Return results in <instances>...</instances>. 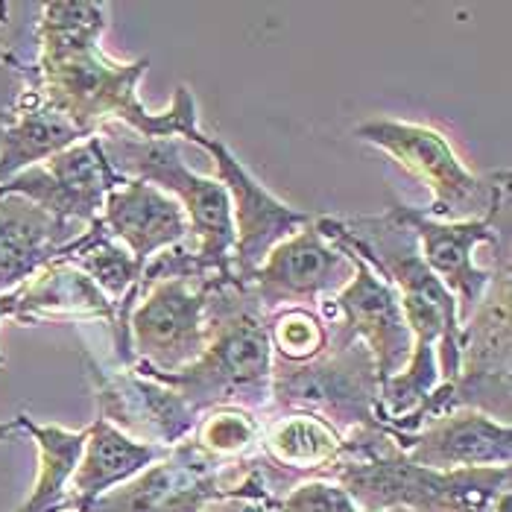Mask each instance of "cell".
I'll return each instance as SVG.
<instances>
[{"instance_id": "f546056e", "label": "cell", "mask_w": 512, "mask_h": 512, "mask_svg": "<svg viewBox=\"0 0 512 512\" xmlns=\"http://www.w3.org/2000/svg\"><path fill=\"white\" fill-rule=\"evenodd\" d=\"M9 314H12V296L6 293V296H0V322L9 319ZM0 366H6V357L3 355H0Z\"/></svg>"}, {"instance_id": "ffe728a7", "label": "cell", "mask_w": 512, "mask_h": 512, "mask_svg": "<svg viewBox=\"0 0 512 512\" xmlns=\"http://www.w3.org/2000/svg\"><path fill=\"white\" fill-rule=\"evenodd\" d=\"M12 296L9 319L21 325H62V322H106L112 328L115 305L100 293V287L71 261H50L44 270L21 284Z\"/></svg>"}, {"instance_id": "83f0119b", "label": "cell", "mask_w": 512, "mask_h": 512, "mask_svg": "<svg viewBox=\"0 0 512 512\" xmlns=\"http://www.w3.org/2000/svg\"><path fill=\"white\" fill-rule=\"evenodd\" d=\"M281 512H366L355 504V498L334 480L311 477L296 483L284 498Z\"/></svg>"}, {"instance_id": "4fadbf2b", "label": "cell", "mask_w": 512, "mask_h": 512, "mask_svg": "<svg viewBox=\"0 0 512 512\" xmlns=\"http://www.w3.org/2000/svg\"><path fill=\"white\" fill-rule=\"evenodd\" d=\"M390 205L413 229L425 267L454 296L463 325L492 281V267H477L474 252L477 246H498L504 237H510V202L498 214L469 223H436L422 214V208L404 205L398 199H390Z\"/></svg>"}, {"instance_id": "7c38bea8", "label": "cell", "mask_w": 512, "mask_h": 512, "mask_svg": "<svg viewBox=\"0 0 512 512\" xmlns=\"http://www.w3.org/2000/svg\"><path fill=\"white\" fill-rule=\"evenodd\" d=\"M82 357L100 419H106L120 434L158 448H173L191 436L199 413H194L176 390L138 372L135 366L106 369L88 352H82Z\"/></svg>"}, {"instance_id": "f1b7e54d", "label": "cell", "mask_w": 512, "mask_h": 512, "mask_svg": "<svg viewBox=\"0 0 512 512\" xmlns=\"http://www.w3.org/2000/svg\"><path fill=\"white\" fill-rule=\"evenodd\" d=\"M24 434L21 431V422H18V416L15 419H6V422H0V442H15L18 436Z\"/></svg>"}, {"instance_id": "e0dca14e", "label": "cell", "mask_w": 512, "mask_h": 512, "mask_svg": "<svg viewBox=\"0 0 512 512\" xmlns=\"http://www.w3.org/2000/svg\"><path fill=\"white\" fill-rule=\"evenodd\" d=\"M100 223L141 267L191 235L182 205L156 185L138 179H123L109 191Z\"/></svg>"}, {"instance_id": "5b68a950", "label": "cell", "mask_w": 512, "mask_h": 512, "mask_svg": "<svg viewBox=\"0 0 512 512\" xmlns=\"http://www.w3.org/2000/svg\"><path fill=\"white\" fill-rule=\"evenodd\" d=\"M97 141L123 179L150 182L182 205L191 229L185 249L194 255L205 281L235 278L232 202L220 179L194 173L176 138H141L120 123H106Z\"/></svg>"}, {"instance_id": "cb8c5ba5", "label": "cell", "mask_w": 512, "mask_h": 512, "mask_svg": "<svg viewBox=\"0 0 512 512\" xmlns=\"http://www.w3.org/2000/svg\"><path fill=\"white\" fill-rule=\"evenodd\" d=\"M21 431L39 448V474L30 498L15 512H71L68 489L77 472L85 431H65L59 425H36L27 413H18Z\"/></svg>"}, {"instance_id": "44dd1931", "label": "cell", "mask_w": 512, "mask_h": 512, "mask_svg": "<svg viewBox=\"0 0 512 512\" xmlns=\"http://www.w3.org/2000/svg\"><path fill=\"white\" fill-rule=\"evenodd\" d=\"M164 454L167 448L147 445V442L120 434L118 428H112L106 419L97 416L85 428L82 457H79L77 472L71 477V489H68L71 512H88L94 501L118 489L120 483L132 480L147 466H153Z\"/></svg>"}, {"instance_id": "603a6c76", "label": "cell", "mask_w": 512, "mask_h": 512, "mask_svg": "<svg viewBox=\"0 0 512 512\" xmlns=\"http://www.w3.org/2000/svg\"><path fill=\"white\" fill-rule=\"evenodd\" d=\"M41 3L0 0V135L36 88Z\"/></svg>"}, {"instance_id": "484cf974", "label": "cell", "mask_w": 512, "mask_h": 512, "mask_svg": "<svg viewBox=\"0 0 512 512\" xmlns=\"http://www.w3.org/2000/svg\"><path fill=\"white\" fill-rule=\"evenodd\" d=\"M273 360L308 363L328 349V325L314 308H281L267 314Z\"/></svg>"}, {"instance_id": "30bf717a", "label": "cell", "mask_w": 512, "mask_h": 512, "mask_svg": "<svg viewBox=\"0 0 512 512\" xmlns=\"http://www.w3.org/2000/svg\"><path fill=\"white\" fill-rule=\"evenodd\" d=\"M337 246L352 258L355 276L343 290L322 299L314 311L328 325V340H360L369 349L378 369V381L384 384L404 369L407 357L413 352L410 328L404 322L393 284L378 276L355 249L343 243Z\"/></svg>"}, {"instance_id": "d6986e66", "label": "cell", "mask_w": 512, "mask_h": 512, "mask_svg": "<svg viewBox=\"0 0 512 512\" xmlns=\"http://www.w3.org/2000/svg\"><path fill=\"white\" fill-rule=\"evenodd\" d=\"M343 451V434L311 413H276L261 422L258 457L276 480L281 498L302 480L328 477Z\"/></svg>"}, {"instance_id": "d4e9b609", "label": "cell", "mask_w": 512, "mask_h": 512, "mask_svg": "<svg viewBox=\"0 0 512 512\" xmlns=\"http://www.w3.org/2000/svg\"><path fill=\"white\" fill-rule=\"evenodd\" d=\"M188 439L220 463H240L258 454L261 416L240 407H211L199 413Z\"/></svg>"}, {"instance_id": "ac0fdd59", "label": "cell", "mask_w": 512, "mask_h": 512, "mask_svg": "<svg viewBox=\"0 0 512 512\" xmlns=\"http://www.w3.org/2000/svg\"><path fill=\"white\" fill-rule=\"evenodd\" d=\"M82 232L85 226L56 220L30 199L0 194V296L27 284Z\"/></svg>"}, {"instance_id": "4316f807", "label": "cell", "mask_w": 512, "mask_h": 512, "mask_svg": "<svg viewBox=\"0 0 512 512\" xmlns=\"http://www.w3.org/2000/svg\"><path fill=\"white\" fill-rule=\"evenodd\" d=\"M202 512H281V492L264 460L255 454L235 495L208 504Z\"/></svg>"}, {"instance_id": "7a4b0ae2", "label": "cell", "mask_w": 512, "mask_h": 512, "mask_svg": "<svg viewBox=\"0 0 512 512\" xmlns=\"http://www.w3.org/2000/svg\"><path fill=\"white\" fill-rule=\"evenodd\" d=\"M325 480L340 483L366 512H512V469L434 472L404 457L381 428L343 436Z\"/></svg>"}, {"instance_id": "2e32d148", "label": "cell", "mask_w": 512, "mask_h": 512, "mask_svg": "<svg viewBox=\"0 0 512 512\" xmlns=\"http://www.w3.org/2000/svg\"><path fill=\"white\" fill-rule=\"evenodd\" d=\"M398 448L410 463L434 472L498 469L512 463V428L495 416L460 407L404 436Z\"/></svg>"}, {"instance_id": "9c48e42d", "label": "cell", "mask_w": 512, "mask_h": 512, "mask_svg": "<svg viewBox=\"0 0 512 512\" xmlns=\"http://www.w3.org/2000/svg\"><path fill=\"white\" fill-rule=\"evenodd\" d=\"M249 460L220 463L191 439H182L153 466L94 501L88 512H202L208 504L235 495Z\"/></svg>"}, {"instance_id": "7402d4cb", "label": "cell", "mask_w": 512, "mask_h": 512, "mask_svg": "<svg viewBox=\"0 0 512 512\" xmlns=\"http://www.w3.org/2000/svg\"><path fill=\"white\" fill-rule=\"evenodd\" d=\"M88 135L65 118L56 106H50L36 88L24 97L15 118L0 135V185L18 176L27 167L44 164L47 158L85 141Z\"/></svg>"}, {"instance_id": "3957f363", "label": "cell", "mask_w": 512, "mask_h": 512, "mask_svg": "<svg viewBox=\"0 0 512 512\" xmlns=\"http://www.w3.org/2000/svg\"><path fill=\"white\" fill-rule=\"evenodd\" d=\"M208 346L188 369L150 375L182 395L194 413L240 407L255 416L273 404V349L267 314L246 281L220 278L208 293Z\"/></svg>"}, {"instance_id": "9a60e30c", "label": "cell", "mask_w": 512, "mask_h": 512, "mask_svg": "<svg viewBox=\"0 0 512 512\" xmlns=\"http://www.w3.org/2000/svg\"><path fill=\"white\" fill-rule=\"evenodd\" d=\"M352 276V258L311 223L281 240L246 284L264 314H273L281 308H316L322 299L343 290Z\"/></svg>"}, {"instance_id": "ba28073f", "label": "cell", "mask_w": 512, "mask_h": 512, "mask_svg": "<svg viewBox=\"0 0 512 512\" xmlns=\"http://www.w3.org/2000/svg\"><path fill=\"white\" fill-rule=\"evenodd\" d=\"M214 281L167 278L141 293L129 314V349L138 372L173 375L199 360L211 331L208 293Z\"/></svg>"}, {"instance_id": "8fae6325", "label": "cell", "mask_w": 512, "mask_h": 512, "mask_svg": "<svg viewBox=\"0 0 512 512\" xmlns=\"http://www.w3.org/2000/svg\"><path fill=\"white\" fill-rule=\"evenodd\" d=\"M185 141H194L208 156L214 158L220 182L232 202V223H235V276L246 281L261 261L276 249L281 240L302 232L314 223V214L299 211L287 202L273 197L220 141L205 135L199 126L185 132Z\"/></svg>"}, {"instance_id": "5bb4252c", "label": "cell", "mask_w": 512, "mask_h": 512, "mask_svg": "<svg viewBox=\"0 0 512 512\" xmlns=\"http://www.w3.org/2000/svg\"><path fill=\"white\" fill-rule=\"evenodd\" d=\"M120 182L123 176L109 164L97 135H91L47 158L44 164L21 170L0 185V194H18L36 202L56 220L88 229L100 220L103 202Z\"/></svg>"}, {"instance_id": "52a82bcc", "label": "cell", "mask_w": 512, "mask_h": 512, "mask_svg": "<svg viewBox=\"0 0 512 512\" xmlns=\"http://www.w3.org/2000/svg\"><path fill=\"white\" fill-rule=\"evenodd\" d=\"M276 413H311L340 434L381 428V381L360 340H328L308 363L273 360ZM384 431V428H381Z\"/></svg>"}, {"instance_id": "8992f818", "label": "cell", "mask_w": 512, "mask_h": 512, "mask_svg": "<svg viewBox=\"0 0 512 512\" xmlns=\"http://www.w3.org/2000/svg\"><path fill=\"white\" fill-rule=\"evenodd\" d=\"M355 135L395 158L431 191V205L422 208L428 220H486L510 202V173H472L451 147V141L434 126L407 120H366L357 126Z\"/></svg>"}, {"instance_id": "277c9868", "label": "cell", "mask_w": 512, "mask_h": 512, "mask_svg": "<svg viewBox=\"0 0 512 512\" xmlns=\"http://www.w3.org/2000/svg\"><path fill=\"white\" fill-rule=\"evenodd\" d=\"M512 395V278L510 237L495 246L492 281L472 316L460 325V366L457 375L439 384L410 416L395 425V445L416 434L439 416L469 407L510 425Z\"/></svg>"}, {"instance_id": "6da1fadb", "label": "cell", "mask_w": 512, "mask_h": 512, "mask_svg": "<svg viewBox=\"0 0 512 512\" xmlns=\"http://www.w3.org/2000/svg\"><path fill=\"white\" fill-rule=\"evenodd\" d=\"M109 27V3L56 0L41 3L39 77L41 97L74 120L88 138L106 123H120L141 138H185L199 126L197 100L188 85L173 91L167 112H150L138 97L150 59L118 62L103 53L100 39Z\"/></svg>"}]
</instances>
